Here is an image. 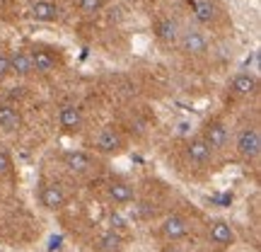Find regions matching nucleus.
Returning a JSON list of instances; mask_svg holds the SVG:
<instances>
[{
    "label": "nucleus",
    "instance_id": "5701e85b",
    "mask_svg": "<svg viewBox=\"0 0 261 252\" xmlns=\"http://www.w3.org/2000/svg\"><path fill=\"white\" fill-rule=\"evenodd\" d=\"M162 252H181V250H179L177 245H172V243H169L167 247H162Z\"/></svg>",
    "mask_w": 261,
    "mask_h": 252
},
{
    "label": "nucleus",
    "instance_id": "0eeeda50",
    "mask_svg": "<svg viewBox=\"0 0 261 252\" xmlns=\"http://www.w3.org/2000/svg\"><path fill=\"white\" fill-rule=\"evenodd\" d=\"M187 155L196 165H205L208 160L213 158V150H211V146H208L201 136H194V139H189V143H187Z\"/></svg>",
    "mask_w": 261,
    "mask_h": 252
},
{
    "label": "nucleus",
    "instance_id": "f257e3e1",
    "mask_svg": "<svg viewBox=\"0 0 261 252\" xmlns=\"http://www.w3.org/2000/svg\"><path fill=\"white\" fill-rule=\"evenodd\" d=\"M234 146L240 150V155L247 160H254L259 158L261 153V136H259V129L256 126H247L237 133V141H234Z\"/></svg>",
    "mask_w": 261,
    "mask_h": 252
},
{
    "label": "nucleus",
    "instance_id": "1a4fd4ad",
    "mask_svg": "<svg viewBox=\"0 0 261 252\" xmlns=\"http://www.w3.org/2000/svg\"><path fill=\"white\" fill-rule=\"evenodd\" d=\"M8 63H10V73L19 75V78H24V75H29L34 71L32 68V56H29V51H24V49H15L8 56Z\"/></svg>",
    "mask_w": 261,
    "mask_h": 252
},
{
    "label": "nucleus",
    "instance_id": "6ab92c4d",
    "mask_svg": "<svg viewBox=\"0 0 261 252\" xmlns=\"http://www.w3.org/2000/svg\"><path fill=\"white\" fill-rule=\"evenodd\" d=\"M97 247L102 252H121L123 250V238L116 233V231H107V233L99 238Z\"/></svg>",
    "mask_w": 261,
    "mask_h": 252
},
{
    "label": "nucleus",
    "instance_id": "9d476101",
    "mask_svg": "<svg viewBox=\"0 0 261 252\" xmlns=\"http://www.w3.org/2000/svg\"><path fill=\"white\" fill-rule=\"evenodd\" d=\"M58 122L65 131H77L83 126V109L77 104H63L58 112Z\"/></svg>",
    "mask_w": 261,
    "mask_h": 252
},
{
    "label": "nucleus",
    "instance_id": "6e6552de",
    "mask_svg": "<svg viewBox=\"0 0 261 252\" xmlns=\"http://www.w3.org/2000/svg\"><path fill=\"white\" fill-rule=\"evenodd\" d=\"M211 243H213L215 247H230V245L234 243V233L227 221L218 218V221L211 223Z\"/></svg>",
    "mask_w": 261,
    "mask_h": 252
},
{
    "label": "nucleus",
    "instance_id": "2eb2a0df",
    "mask_svg": "<svg viewBox=\"0 0 261 252\" xmlns=\"http://www.w3.org/2000/svg\"><path fill=\"white\" fill-rule=\"evenodd\" d=\"M107 192H109V199H112L114 204H121V206L130 204V201H133V196H136L128 182H121V179H112Z\"/></svg>",
    "mask_w": 261,
    "mask_h": 252
},
{
    "label": "nucleus",
    "instance_id": "4468645a",
    "mask_svg": "<svg viewBox=\"0 0 261 252\" xmlns=\"http://www.w3.org/2000/svg\"><path fill=\"white\" fill-rule=\"evenodd\" d=\"M181 49L189 51V54H205L208 51V41L201 32H196V29H187L184 34H181Z\"/></svg>",
    "mask_w": 261,
    "mask_h": 252
},
{
    "label": "nucleus",
    "instance_id": "9b49d317",
    "mask_svg": "<svg viewBox=\"0 0 261 252\" xmlns=\"http://www.w3.org/2000/svg\"><path fill=\"white\" fill-rule=\"evenodd\" d=\"M63 163H65V168L73 170V172H87L94 165L92 155L85 153V150H68L63 155Z\"/></svg>",
    "mask_w": 261,
    "mask_h": 252
},
{
    "label": "nucleus",
    "instance_id": "dca6fc26",
    "mask_svg": "<svg viewBox=\"0 0 261 252\" xmlns=\"http://www.w3.org/2000/svg\"><path fill=\"white\" fill-rule=\"evenodd\" d=\"M155 37L162 41V44H174L179 39V29H177V22L174 19H158L155 22Z\"/></svg>",
    "mask_w": 261,
    "mask_h": 252
},
{
    "label": "nucleus",
    "instance_id": "f03ea898",
    "mask_svg": "<svg viewBox=\"0 0 261 252\" xmlns=\"http://www.w3.org/2000/svg\"><path fill=\"white\" fill-rule=\"evenodd\" d=\"M201 139L211 146V150H223L225 146H227L230 131H227V126H225L223 119H208V122L203 124Z\"/></svg>",
    "mask_w": 261,
    "mask_h": 252
},
{
    "label": "nucleus",
    "instance_id": "aec40b11",
    "mask_svg": "<svg viewBox=\"0 0 261 252\" xmlns=\"http://www.w3.org/2000/svg\"><path fill=\"white\" fill-rule=\"evenodd\" d=\"M104 5V0H77V8L83 15H94V12H99Z\"/></svg>",
    "mask_w": 261,
    "mask_h": 252
},
{
    "label": "nucleus",
    "instance_id": "423d86ee",
    "mask_svg": "<svg viewBox=\"0 0 261 252\" xmlns=\"http://www.w3.org/2000/svg\"><path fill=\"white\" fill-rule=\"evenodd\" d=\"M189 231V223L184 216H169V218H165V223H162V228H160V233H162V238H167L169 243H174V240H181L184 235H187Z\"/></svg>",
    "mask_w": 261,
    "mask_h": 252
},
{
    "label": "nucleus",
    "instance_id": "412c9836",
    "mask_svg": "<svg viewBox=\"0 0 261 252\" xmlns=\"http://www.w3.org/2000/svg\"><path fill=\"white\" fill-rule=\"evenodd\" d=\"M10 172H12V160L5 150H0V177H8Z\"/></svg>",
    "mask_w": 261,
    "mask_h": 252
},
{
    "label": "nucleus",
    "instance_id": "f8f14e48",
    "mask_svg": "<svg viewBox=\"0 0 261 252\" xmlns=\"http://www.w3.org/2000/svg\"><path fill=\"white\" fill-rule=\"evenodd\" d=\"M256 87H259V80H256V75L252 73H240L232 78V83H230V90L234 95H240V97H249V95L256 93Z\"/></svg>",
    "mask_w": 261,
    "mask_h": 252
},
{
    "label": "nucleus",
    "instance_id": "20e7f679",
    "mask_svg": "<svg viewBox=\"0 0 261 252\" xmlns=\"http://www.w3.org/2000/svg\"><path fill=\"white\" fill-rule=\"evenodd\" d=\"M29 56H32V68L39 71V73H51V71H56L58 65V58L56 54L46 47H37L29 51Z\"/></svg>",
    "mask_w": 261,
    "mask_h": 252
},
{
    "label": "nucleus",
    "instance_id": "ddd939ff",
    "mask_svg": "<svg viewBox=\"0 0 261 252\" xmlns=\"http://www.w3.org/2000/svg\"><path fill=\"white\" fill-rule=\"evenodd\" d=\"M29 17L37 19V22H56L58 19V5L48 3V0H37V3L29 8Z\"/></svg>",
    "mask_w": 261,
    "mask_h": 252
},
{
    "label": "nucleus",
    "instance_id": "39448f33",
    "mask_svg": "<svg viewBox=\"0 0 261 252\" xmlns=\"http://www.w3.org/2000/svg\"><path fill=\"white\" fill-rule=\"evenodd\" d=\"M94 148L99 150V153L112 155V153L123 150V139L119 136V131L104 129V131H99V133H97V139H94Z\"/></svg>",
    "mask_w": 261,
    "mask_h": 252
},
{
    "label": "nucleus",
    "instance_id": "4be33fe9",
    "mask_svg": "<svg viewBox=\"0 0 261 252\" xmlns=\"http://www.w3.org/2000/svg\"><path fill=\"white\" fill-rule=\"evenodd\" d=\"M10 73V63H8V56H0V78Z\"/></svg>",
    "mask_w": 261,
    "mask_h": 252
},
{
    "label": "nucleus",
    "instance_id": "f3484780",
    "mask_svg": "<svg viewBox=\"0 0 261 252\" xmlns=\"http://www.w3.org/2000/svg\"><path fill=\"white\" fill-rule=\"evenodd\" d=\"M189 8L194 12V17L198 19V22H203V25H208V22L215 19V5L211 0H189Z\"/></svg>",
    "mask_w": 261,
    "mask_h": 252
},
{
    "label": "nucleus",
    "instance_id": "a211bd4d",
    "mask_svg": "<svg viewBox=\"0 0 261 252\" xmlns=\"http://www.w3.org/2000/svg\"><path fill=\"white\" fill-rule=\"evenodd\" d=\"M19 122H22V117L12 104H0V129L12 131L19 126Z\"/></svg>",
    "mask_w": 261,
    "mask_h": 252
},
{
    "label": "nucleus",
    "instance_id": "7ed1b4c3",
    "mask_svg": "<svg viewBox=\"0 0 261 252\" xmlns=\"http://www.w3.org/2000/svg\"><path fill=\"white\" fill-rule=\"evenodd\" d=\"M39 201H41V206L48 209V211H58V209H63L65 206V194L58 185H48V182H44L41 189H39Z\"/></svg>",
    "mask_w": 261,
    "mask_h": 252
}]
</instances>
